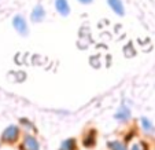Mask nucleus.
I'll list each match as a JSON object with an SVG mask.
<instances>
[{
  "label": "nucleus",
  "instance_id": "f257e3e1",
  "mask_svg": "<svg viewBox=\"0 0 155 150\" xmlns=\"http://www.w3.org/2000/svg\"><path fill=\"white\" fill-rule=\"evenodd\" d=\"M14 26H15V29L21 33V35H26L28 33L26 22H25V19L21 17V15H17V17L14 18Z\"/></svg>",
  "mask_w": 155,
  "mask_h": 150
},
{
  "label": "nucleus",
  "instance_id": "f03ea898",
  "mask_svg": "<svg viewBox=\"0 0 155 150\" xmlns=\"http://www.w3.org/2000/svg\"><path fill=\"white\" fill-rule=\"evenodd\" d=\"M17 136H18V128H17V127H14V125L8 127V128H7V130L3 132V139H4V141H7V142L15 141V139H17Z\"/></svg>",
  "mask_w": 155,
  "mask_h": 150
},
{
  "label": "nucleus",
  "instance_id": "7ed1b4c3",
  "mask_svg": "<svg viewBox=\"0 0 155 150\" xmlns=\"http://www.w3.org/2000/svg\"><path fill=\"white\" fill-rule=\"evenodd\" d=\"M55 6L56 9H58V11L61 12L62 15H68L69 11H70V9H69V4L66 0H56L55 2Z\"/></svg>",
  "mask_w": 155,
  "mask_h": 150
},
{
  "label": "nucleus",
  "instance_id": "20e7f679",
  "mask_svg": "<svg viewBox=\"0 0 155 150\" xmlns=\"http://www.w3.org/2000/svg\"><path fill=\"white\" fill-rule=\"evenodd\" d=\"M108 4L113 7V10L118 15H124V6L121 3V0H108Z\"/></svg>",
  "mask_w": 155,
  "mask_h": 150
},
{
  "label": "nucleus",
  "instance_id": "39448f33",
  "mask_svg": "<svg viewBox=\"0 0 155 150\" xmlns=\"http://www.w3.org/2000/svg\"><path fill=\"white\" fill-rule=\"evenodd\" d=\"M25 149L26 150H38V143L36 142L35 138L26 136V138H25Z\"/></svg>",
  "mask_w": 155,
  "mask_h": 150
},
{
  "label": "nucleus",
  "instance_id": "423d86ee",
  "mask_svg": "<svg viewBox=\"0 0 155 150\" xmlns=\"http://www.w3.org/2000/svg\"><path fill=\"white\" fill-rule=\"evenodd\" d=\"M44 18V9L41 6H36L32 12V19L33 21H41Z\"/></svg>",
  "mask_w": 155,
  "mask_h": 150
},
{
  "label": "nucleus",
  "instance_id": "0eeeda50",
  "mask_svg": "<svg viewBox=\"0 0 155 150\" xmlns=\"http://www.w3.org/2000/svg\"><path fill=\"white\" fill-rule=\"evenodd\" d=\"M61 150H76V146H74V141L73 139H68L62 143Z\"/></svg>",
  "mask_w": 155,
  "mask_h": 150
},
{
  "label": "nucleus",
  "instance_id": "6e6552de",
  "mask_svg": "<svg viewBox=\"0 0 155 150\" xmlns=\"http://www.w3.org/2000/svg\"><path fill=\"white\" fill-rule=\"evenodd\" d=\"M108 146H110V149L111 150H126V147L124 146L121 142H111Z\"/></svg>",
  "mask_w": 155,
  "mask_h": 150
},
{
  "label": "nucleus",
  "instance_id": "1a4fd4ad",
  "mask_svg": "<svg viewBox=\"0 0 155 150\" xmlns=\"http://www.w3.org/2000/svg\"><path fill=\"white\" fill-rule=\"evenodd\" d=\"M128 117H129V110L125 109V107L121 109L117 114V118H121V120H125V118H128Z\"/></svg>",
  "mask_w": 155,
  "mask_h": 150
},
{
  "label": "nucleus",
  "instance_id": "9d476101",
  "mask_svg": "<svg viewBox=\"0 0 155 150\" xmlns=\"http://www.w3.org/2000/svg\"><path fill=\"white\" fill-rule=\"evenodd\" d=\"M141 123H143V125H144V128H146V130H152L151 124H150V121L147 120V118H141Z\"/></svg>",
  "mask_w": 155,
  "mask_h": 150
},
{
  "label": "nucleus",
  "instance_id": "9b49d317",
  "mask_svg": "<svg viewBox=\"0 0 155 150\" xmlns=\"http://www.w3.org/2000/svg\"><path fill=\"white\" fill-rule=\"evenodd\" d=\"M80 2H81V3H84V4H88V3H91L92 0H80Z\"/></svg>",
  "mask_w": 155,
  "mask_h": 150
},
{
  "label": "nucleus",
  "instance_id": "f8f14e48",
  "mask_svg": "<svg viewBox=\"0 0 155 150\" xmlns=\"http://www.w3.org/2000/svg\"><path fill=\"white\" fill-rule=\"evenodd\" d=\"M132 150H140V146H139V145H135V146L132 147Z\"/></svg>",
  "mask_w": 155,
  "mask_h": 150
}]
</instances>
